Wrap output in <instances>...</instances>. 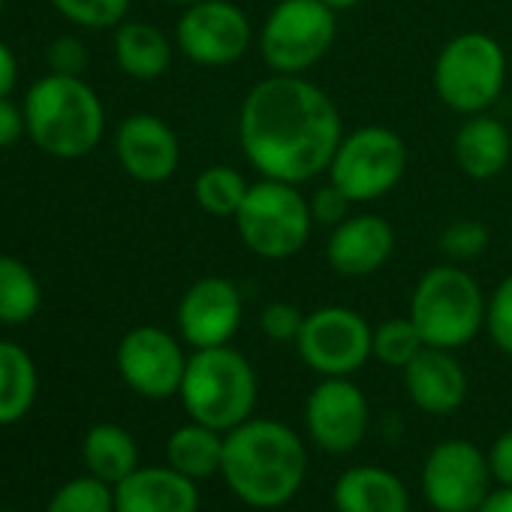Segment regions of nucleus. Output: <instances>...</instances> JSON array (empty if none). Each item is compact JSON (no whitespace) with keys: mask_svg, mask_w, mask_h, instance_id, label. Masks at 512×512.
<instances>
[{"mask_svg":"<svg viewBox=\"0 0 512 512\" xmlns=\"http://www.w3.org/2000/svg\"><path fill=\"white\" fill-rule=\"evenodd\" d=\"M296 350L320 377H350L374 356V329L344 305H326L305 314Z\"/></svg>","mask_w":512,"mask_h":512,"instance_id":"9d476101","label":"nucleus"},{"mask_svg":"<svg viewBox=\"0 0 512 512\" xmlns=\"http://www.w3.org/2000/svg\"><path fill=\"white\" fill-rule=\"evenodd\" d=\"M25 124L31 139L58 160L91 154L106 130V112L97 91L82 76L49 73L25 97Z\"/></svg>","mask_w":512,"mask_h":512,"instance_id":"7ed1b4c3","label":"nucleus"},{"mask_svg":"<svg viewBox=\"0 0 512 512\" xmlns=\"http://www.w3.org/2000/svg\"><path fill=\"white\" fill-rule=\"evenodd\" d=\"M338 512H407L410 497L404 482L377 464L350 467L332 491Z\"/></svg>","mask_w":512,"mask_h":512,"instance_id":"412c9836","label":"nucleus"},{"mask_svg":"<svg viewBox=\"0 0 512 512\" xmlns=\"http://www.w3.org/2000/svg\"><path fill=\"white\" fill-rule=\"evenodd\" d=\"M43 293L37 275L16 256H0V323L22 326L40 311Z\"/></svg>","mask_w":512,"mask_h":512,"instance_id":"a878e982","label":"nucleus"},{"mask_svg":"<svg viewBox=\"0 0 512 512\" xmlns=\"http://www.w3.org/2000/svg\"><path fill=\"white\" fill-rule=\"evenodd\" d=\"M115 512H199V491L169 464L136 467L115 485Z\"/></svg>","mask_w":512,"mask_h":512,"instance_id":"6ab92c4d","label":"nucleus"},{"mask_svg":"<svg viewBox=\"0 0 512 512\" xmlns=\"http://www.w3.org/2000/svg\"><path fill=\"white\" fill-rule=\"evenodd\" d=\"M0 512H13V509H0Z\"/></svg>","mask_w":512,"mask_h":512,"instance_id":"37998d69","label":"nucleus"},{"mask_svg":"<svg viewBox=\"0 0 512 512\" xmlns=\"http://www.w3.org/2000/svg\"><path fill=\"white\" fill-rule=\"evenodd\" d=\"M485 296L476 278L458 263L428 269L410 296V320L425 347L461 350L485 329Z\"/></svg>","mask_w":512,"mask_h":512,"instance_id":"39448f33","label":"nucleus"},{"mask_svg":"<svg viewBox=\"0 0 512 512\" xmlns=\"http://www.w3.org/2000/svg\"><path fill=\"white\" fill-rule=\"evenodd\" d=\"M404 389L410 401L434 416L455 413L467 398V374L452 350L425 347L404 368Z\"/></svg>","mask_w":512,"mask_h":512,"instance_id":"a211bd4d","label":"nucleus"},{"mask_svg":"<svg viewBox=\"0 0 512 512\" xmlns=\"http://www.w3.org/2000/svg\"><path fill=\"white\" fill-rule=\"evenodd\" d=\"M476 512H512V485H500L497 491H488V497L479 503Z\"/></svg>","mask_w":512,"mask_h":512,"instance_id":"58836bf2","label":"nucleus"},{"mask_svg":"<svg viewBox=\"0 0 512 512\" xmlns=\"http://www.w3.org/2000/svg\"><path fill=\"white\" fill-rule=\"evenodd\" d=\"M82 458H85L91 476H97L115 488L121 479H127L139 467V446L130 431H124L121 425L103 422L85 434Z\"/></svg>","mask_w":512,"mask_h":512,"instance_id":"5701e85b","label":"nucleus"},{"mask_svg":"<svg viewBox=\"0 0 512 512\" xmlns=\"http://www.w3.org/2000/svg\"><path fill=\"white\" fill-rule=\"evenodd\" d=\"M244 317L241 290L229 278H199L178 302V332L193 350L223 347L235 338Z\"/></svg>","mask_w":512,"mask_h":512,"instance_id":"2eb2a0df","label":"nucleus"},{"mask_svg":"<svg viewBox=\"0 0 512 512\" xmlns=\"http://www.w3.org/2000/svg\"><path fill=\"white\" fill-rule=\"evenodd\" d=\"M121 380L142 398L163 401L178 395L187 356L181 344L157 326H136L130 329L115 353Z\"/></svg>","mask_w":512,"mask_h":512,"instance_id":"ddd939ff","label":"nucleus"},{"mask_svg":"<svg viewBox=\"0 0 512 512\" xmlns=\"http://www.w3.org/2000/svg\"><path fill=\"white\" fill-rule=\"evenodd\" d=\"M305 425L311 440L329 455L353 452L368 434L365 392L347 377H323L308 395Z\"/></svg>","mask_w":512,"mask_h":512,"instance_id":"4468645a","label":"nucleus"},{"mask_svg":"<svg viewBox=\"0 0 512 512\" xmlns=\"http://www.w3.org/2000/svg\"><path fill=\"white\" fill-rule=\"evenodd\" d=\"M305 326V314L290 302H272L260 311V332L275 344H296Z\"/></svg>","mask_w":512,"mask_h":512,"instance_id":"473e14b6","label":"nucleus"},{"mask_svg":"<svg viewBox=\"0 0 512 512\" xmlns=\"http://www.w3.org/2000/svg\"><path fill=\"white\" fill-rule=\"evenodd\" d=\"M232 223L241 244L253 256L272 263L302 253L305 244L311 241V229L317 226L311 217L308 196L299 190V184L278 181V178L253 181Z\"/></svg>","mask_w":512,"mask_h":512,"instance_id":"423d86ee","label":"nucleus"},{"mask_svg":"<svg viewBox=\"0 0 512 512\" xmlns=\"http://www.w3.org/2000/svg\"><path fill=\"white\" fill-rule=\"evenodd\" d=\"M341 139V109L305 76L256 82L238 112V142L260 178L302 187L329 169Z\"/></svg>","mask_w":512,"mask_h":512,"instance_id":"f257e3e1","label":"nucleus"},{"mask_svg":"<svg viewBox=\"0 0 512 512\" xmlns=\"http://www.w3.org/2000/svg\"><path fill=\"white\" fill-rule=\"evenodd\" d=\"M491 479L488 455L458 437L437 443L422 464V494L437 512H476Z\"/></svg>","mask_w":512,"mask_h":512,"instance_id":"f8f14e48","label":"nucleus"},{"mask_svg":"<svg viewBox=\"0 0 512 512\" xmlns=\"http://www.w3.org/2000/svg\"><path fill=\"white\" fill-rule=\"evenodd\" d=\"M422 350H425V341L410 317H392L374 329V359L389 368L404 371Z\"/></svg>","mask_w":512,"mask_h":512,"instance_id":"cd10ccee","label":"nucleus"},{"mask_svg":"<svg viewBox=\"0 0 512 512\" xmlns=\"http://www.w3.org/2000/svg\"><path fill=\"white\" fill-rule=\"evenodd\" d=\"M485 329H488V338L494 341V347L500 353L512 356V275H506L488 296Z\"/></svg>","mask_w":512,"mask_h":512,"instance_id":"2f4dec72","label":"nucleus"},{"mask_svg":"<svg viewBox=\"0 0 512 512\" xmlns=\"http://www.w3.org/2000/svg\"><path fill=\"white\" fill-rule=\"evenodd\" d=\"M338 13L323 0H278L256 31L263 64L278 76H305L335 46Z\"/></svg>","mask_w":512,"mask_h":512,"instance_id":"6e6552de","label":"nucleus"},{"mask_svg":"<svg viewBox=\"0 0 512 512\" xmlns=\"http://www.w3.org/2000/svg\"><path fill=\"white\" fill-rule=\"evenodd\" d=\"M488 467H491V476L500 485H512V428L503 431L491 443V449H488Z\"/></svg>","mask_w":512,"mask_h":512,"instance_id":"c9c22d12","label":"nucleus"},{"mask_svg":"<svg viewBox=\"0 0 512 512\" xmlns=\"http://www.w3.org/2000/svg\"><path fill=\"white\" fill-rule=\"evenodd\" d=\"M506 73L509 61L503 46L482 31H464L437 52L431 79L440 103L467 118L488 112L500 100Z\"/></svg>","mask_w":512,"mask_h":512,"instance_id":"0eeeda50","label":"nucleus"},{"mask_svg":"<svg viewBox=\"0 0 512 512\" xmlns=\"http://www.w3.org/2000/svg\"><path fill=\"white\" fill-rule=\"evenodd\" d=\"M163 4H175V7H193L199 0H163Z\"/></svg>","mask_w":512,"mask_h":512,"instance_id":"a19ab883","label":"nucleus"},{"mask_svg":"<svg viewBox=\"0 0 512 512\" xmlns=\"http://www.w3.org/2000/svg\"><path fill=\"white\" fill-rule=\"evenodd\" d=\"M256 371L235 347H205L187 359L181 380V404L193 422L232 431L247 422L256 407Z\"/></svg>","mask_w":512,"mask_h":512,"instance_id":"20e7f679","label":"nucleus"},{"mask_svg":"<svg viewBox=\"0 0 512 512\" xmlns=\"http://www.w3.org/2000/svg\"><path fill=\"white\" fill-rule=\"evenodd\" d=\"M19 79V64L16 55L10 52L7 43H0V97H10Z\"/></svg>","mask_w":512,"mask_h":512,"instance_id":"4c0bfd02","label":"nucleus"},{"mask_svg":"<svg viewBox=\"0 0 512 512\" xmlns=\"http://www.w3.org/2000/svg\"><path fill=\"white\" fill-rule=\"evenodd\" d=\"M133 0H52V7L73 25L100 31V28H118L124 16L130 13Z\"/></svg>","mask_w":512,"mask_h":512,"instance_id":"7c9ffc66","label":"nucleus"},{"mask_svg":"<svg viewBox=\"0 0 512 512\" xmlns=\"http://www.w3.org/2000/svg\"><path fill=\"white\" fill-rule=\"evenodd\" d=\"M407 163L410 151L395 130L383 124H365L353 133H344L326 175L350 196L353 205L377 202L401 184Z\"/></svg>","mask_w":512,"mask_h":512,"instance_id":"1a4fd4ad","label":"nucleus"},{"mask_svg":"<svg viewBox=\"0 0 512 512\" xmlns=\"http://www.w3.org/2000/svg\"><path fill=\"white\" fill-rule=\"evenodd\" d=\"M488 226L482 220H473V217H458L452 220L443 232H440V253L446 256L449 263H473L485 253L488 247Z\"/></svg>","mask_w":512,"mask_h":512,"instance_id":"c756f323","label":"nucleus"},{"mask_svg":"<svg viewBox=\"0 0 512 512\" xmlns=\"http://www.w3.org/2000/svg\"><path fill=\"white\" fill-rule=\"evenodd\" d=\"M308 455L299 434L278 419H247L223 434V479L238 500L278 509L305 482Z\"/></svg>","mask_w":512,"mask_h":512,"instance_id":"f03ea898","label":"nucleus"},{"mask_svg":"<svg viewBox=\"0 0 512 512\" xmlns=\"http://www.w3.org/2000/svg\"><path fill=\"white\" fill-rule=\"evenodd\" d=\"M115 61L124 76L154 82L172 64V43L151 22H121L115 31Z\"/></svg>","mask_w":512,"mask_h":512,"instance_id":"4be33fe9","label":"nucleus"},{"mask_svg":"<svg viewBox=\"0 0 512 512\" xmlns=\"http://www.w3.org/2000/svg\"><path fill=\"white\" fill-rule=\"evenodd\" d=\"M308 205H311V217H314L317 226L335 229L341 220L350 217V205H353V202H350V196H347L341 187H335V184L329 181V184L317 187V190L308 196Z\"/></svg>","mask_w":512,"mask_h":512,"instance_id":"72a5a7b5","label":"nucleus"},{"mask_svg":"<svg viewBox=\"0 0 512 512\" xmlns=\"http://www.w3.org/2000/svg\"><path fill=\"white\" fill-rule=\"evenodd\" d=\"M253 40L247 13L232 0H199L184 7L175 25L178 52L199 67H232L247 55Z\"/></svg>","mask_w":512,"mask_h":512,"instance_id":"9b49d317","label":"nucleus"},{"mask_svg":"<svg viewBox=\"0 0 512 512\" xmlns=\"http://www.w3.org/2000/svg\"><path fill=\"white\" fill-rule=\"evenodd\" d=\"M326 7H332L335 13H347V10H356L362 0H323Z\"/></svg>","mask_w":512,"mask_h":512,"instance_id":"ea45409f","label":"nucleus"},{"mask_svg":"<svg viewBox=\"0 0 512 512\" xmlns=\"http://www.w3.org/2000/svg\"><path fill=\"white\" fill-rule=\"evenodd\" d=\"M115 154L124 172L142 184H163L178 172L181 145L175 130L148 112H136L118 124Z\"/></svg>","mask_w":512,"mask_h":512,"instance_id":"dca6fc26","label":"nucleus"},{"mask_svg":"<svg viewBox=\"0 0 512 512\" xmlns=\"http://www.w3.org/2000/svg\"><path fill=\"white\" fill-rule=\"evenodd\" d=\"M37 398V365L25 347L0 341V425L19 422Z\"/></svg>","mask_w":512,"mask_h":512,"instance_id":"393cba45","label":"nucleus"},{"mask_svg":"<svg viewBox=\"0 0 512 512\" xmlns=\"http://www.w3.org/2000/svg\"><path fill=\"white\" fill-rule=\"evenodd\" d=\"M0 10H4V0H0Z\"/></svg>","mask_w":512,"mask_h":512,"instance_id":"79ce46f5","label":"nucleus"},{"mask_svg":"<svg viewBox=\"0 0 512 512\" xmlns=\"http://www.w3.org/2000/svg\"><path fill=\"white\" fill-rule=\"evenodd\" d=\"M46 512H115V488L97 476H82L55 491Z\"/></svg>","mask_w":512,"mask_h":512,"instance_id":"c85d7f7f","label":"nucleus"},{"mask_svg":"<svg viewBox=\"0 0 512 512\" xmlns=\"http://www.w3.org/2000/svg\"><path fill=\"white\" fill-rule=\"evenodd\" d=\"M49 67H52V73H61V76H82L88 67V52H85L82 40L58 37L49 46Z\"/></svg>","mask_w":512,"mask_h":512,"instance_id":"f704fd0d","label":"nucleus"},{"mask_svg":"<svg viewBox=\"0 0 512 512\" xmlns=\"http://www.w3.org/2000/svg\"><path fill=\"white\" fill-rule=\"evenodd\" d=\"M166 461L193 482L211 479L223 467V431L190 419L166 440Z\"/></svg>","mask_w":512,"mask_h":512,"instance_id":"b1692460","label":"nucleus"},{"mask_svg":"<svg viewBox=\"0 0 512 512\" xmlns=\"http://www.w3.org/2000/svg\"><path fill=\"white\" fill-rule=\"evenodd\" d=\"M25 130V109L10 103V97H0V148H10Z\"/></svg>","mask_w":512,"mask_h":512,"instance_id":"e433bc0d","label":"nucleus"},{"mask_svg":"<svg viewBox=\"0 0 512 512\" xmlns=\"http://www.w3.org/2000/svg\"><path fill=\"white\" fill-rule=\"evenodd\" d=\"M452 154L458 169L470 181H491L497 178L512 157V136L506 124L488 112L467 115L464 124L455 130Z\"/></svg>","mask_w":512,"mask_h":512,"instance_id":"aec40b11","label":"nucleus"},{"mask_svg":"<svg viewBox=\"0 0 512 512\" xmlns=\"http://www.w3.org/2000/svg\"><path fill=\"white\" fill-rule=\"evenodd\" d=\"M247 178L235 169V166H226V163H214V166H205L196 181H193V196H196V205L211 214V217H235L238 205L244 202L247 196Z\"/></svg>","mask_w":512,"mask_h":512,"instance_id":"bb28decb","label":"nucleus"},{"mask_svg":"<svg viewBox=\"0 0 512 512\" xmlns=\"http://www.w3.org/2000/svg\"><path fill=\"white\" fill-rule=\"evenodd\" d=\"M395 253V229L386 217L362 211L341 220L326 241V263L341 278L377 275Z\"/></svg>","mask_w":512,"mask_h":512,"instance_id":"f3484780","label":"nucleus"}]
</instances>
